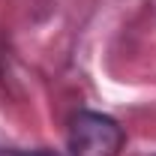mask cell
I'll return each mask as SVG.
<instances>
[{
	"mask_svg": "<svg viewBox=\"0 0 156 156\" xmlns=\"http://www.w3.org/2000/svg\"><path fill=\"white\" fill-rule=\"evenodd\" d=\"M126 132L114 117L99 111H75L69 120V156H120Z\"/></svg>",
	"mask_w": 156,
	"mask_h": 156,
	"instance_id": "cell-1",
	"label": "cell"
},
{
	"mask_svg": "<svg viewBox=\"0 0 156 156\" xmlns=\"http://www.w3.org/2000/svg\"><path fill=\"white\" fill-rule=\"evenodd\" d=\"M0 156H18V153H15V150H3V147H0Z\"/></svg>",
	"mask_w": 156,
	"mask_h": 156,
	"instance_id": "cell-3",
	"label": "cell"
},
{
	"mask_svg": "<svg viewBox=\"0 0 156 156\" xmlns=\"http://www.w3.org/2000/svg\"><path fill=\"white\" fill-rule=\"evenodd\" d=\"M18 156H69V153H60V150H51V147H36V150H21Z\"/></svg>",
	"mask_w": 156,
	"mask_h": 156,
	"instance_id": "cell-2",
	"label": "cell"
}]
</instances>
